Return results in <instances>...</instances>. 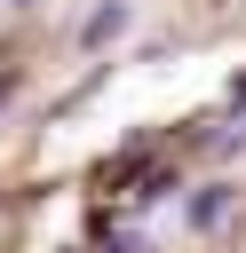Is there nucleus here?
<instances>
[{
  "label": "nucleus",
  "mask_w": 246,
  "mask_h": 253,
  "mask_svg": "<svg viewBox=\"0 0 246 253\" xmlns=\"http://www.w3.org/2000/svg\"><path fill=\"white\" fill-rule=\"evenodd\" d=\"M222 213H230V182H206V190L190 198V221H198V229H214Z\"/></svg>",
  "instance_id": "nucleus-2"
},
{
  "label": "nucleus",
  "mask_w": 246,
  "mask_h": 253,
  "mask_svg": "<svg viewBox=\"0 0 246 253\" xmlns=\"http://www.w3.org/2000/svg\"><path fill=\"white\" fill-rule=\"evenodd\" d=\"M127 24H135V8H127V0H103V8L87 16V32H79V40H87V47H103V40H119Z\"/></svg>",
  "instance_id": "nucleus-1"
},
{
  "label": "nucleus",
  "mask_w": 246,
  "mask_h": 253,
  "mask_svg": "<svg viewBox=\"0 0 246 253\" xmlns=\"http://www.w3.org/2000/svg\"><path fill=\"white\" fill-rule=\"evenodd\" d=\"M8 95H16V71H0V103H8Z\"/></svg>",
  "instance_id": "nucleus-3"
},
{
  "label": "nucleus",
  "mask_w": 246,
  "mask_h": 253,
  "mask_svg": "<svg viewBox=\"0 0 246 253\" xmlns=\"http://www.w3.org/2000/svg\"><path fill=\"white\" fill-rule=\"evenodd\" d=\"M16 8H32V0H16Z\"/></svg>",
  "instance_id": "nucleus-4"
}]
</instances>
